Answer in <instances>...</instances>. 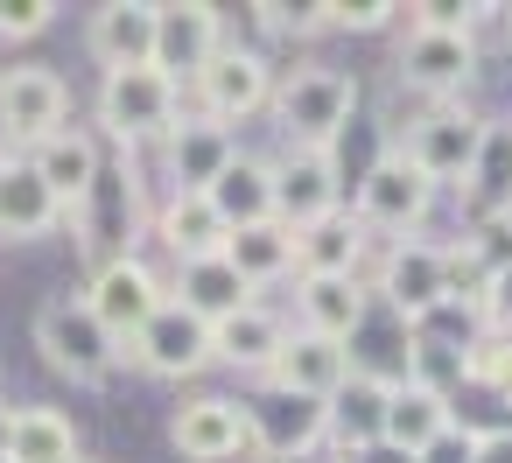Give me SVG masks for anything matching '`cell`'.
<instances>
[{"label":"cell","mask_w":512,"mask_h":463,"mask_svg":"<svg viewBox=\"0 0 512 463\" xmlns=\"http://www.w3.org/2000/svg\"><path fill=\"white\" fill-rule=\"evenodd\" d=\"M267 113L281 127V148L337 155V141L351 134V113H358V78L337 71V64H295L274 85V106Z\"/></svg>","instance_id":"obj_1"},{"label":"cell","mask_w":512,"mask_h":463,"mask_svg":"<svg viewBox=\"0 0 512 463\" xmlns=\"http://www.w3.org/2000/svg\"><path fill=\"white\" fill-rule=\"evenodd\" d=\"M484 113L470 106V99H435V106H421L400 134H393V148L435 183V190H463V176H470V162H477V148H484Z\"/></svg>","instance_id":"obj_2"},{"label":"cell","mask_w":512,"mask_h":463,"mask_svg":"<svg viewBox=\"0 0 512 463\" xmlns=\"http://www.w3.org/2000/svg\"><path fill=\"white\" fill-rule=\"evenodd\" d=\"M36 351H43V365H50L57 379H71V386H106L113 365L127 358V351L106 337V323L85 309V295H71V288L36 309Z\"/></svg>","instance_id":"obj_3"},{"label":"cell","mask_w":512,"mask_h":463,"mask_svg":"<svg viewBox=\"0 0 512 463\" xmlns=\"http://www.w3.org/2000/svg\"><path fill=\"white\" fill-rule=\"evenodd\" d=\"M176 120H183V85L162 78L155 64H127V71H106L99 78V127H106V141L148 148Z\"/></svg>","instance_id":"obj_4"},{"label":"cell","mask_w":512,"mask_h":463,"mask_svg":"<svg viewBox=\"0 0 512 463\" xmlns=\"http://www.w3.org/2000/svg\"><path fill=\"white\" fill-rule=\"evenodd\" d=\"M435 211V183L400 155V148H386L365 176H358V197H351V218L365 225V239H414L421 232V218Z\"/></svg>","instance_id":"obj_5"},{"label":"cell","mask_w":512,"mask_h":463,"mask_svg":"<svg viewBox=\"0 0 512 463\" xmlns=\"http://www.w3.org/2000/svg\"><path fill=\"white\" fill-rule=\"evenodd\" d=\"M274 64H267V50L260 43H225L204 71H197V113L204 120H218V127H232L239 134V120H260L267 106H274Z\"/></svg>","instance_id":"obj_6"},{"label":"cell","mask_w":512,"mask_h":463,"mask_svg":"<svg viewBox=\"0 0 512 463\" xmlns=\"http://www.w3.org/2000/svg\"><path fill=\"white\" fill-rule=\"evenodd\" d=\"M57 127H71V85H64V71H50V64L0 71V148L29 155Z\"/></svg>","instance_id":"obj_7"},{"label":"cell","mask_w":512,"mask_h":463,"mask_svg":"<svg viewBox=\"0 0 512 463\" xmlns=\"http://www.w3.org/2000/svg\"><path fill=\"white\" fill-rule=\"evenodd\" d=\"M78 295H85V309L106 323V337L127 351V344L141 337V323L169 302V281H162L141 253H120V260H106V267H92Z\"/></svg>","instance_id":"obj_8"},{"label":"cell","mask_w":512,"mask_h":463,"mask_svg":"<svg viewBox=\"0 0 512 463\" xmlns=\"http://www.w3.org/2000/svg\"><path fill=\"white\" fill-rule=\"evenodd\" d=\"M393 78L407 92H421L428 106L463 99V85L477 78V29H407L400 57H393Z\"/></svg>","instance_id":"obj_9"},{"label":"cell","mask_w":512,"mask_h":463,"mask_svg":"<svg viewBox=\"0 0 512 463\" xmlns=\"http://www.w3.org/2000/svg\"><path fill=\"white\" fill-rule=\"evenodd\" d=\"M169 449L183 463H239V456H260L253 442V414L225 393H197L169 414Z\"/></svg>","instance_id":"obj_10"},{"label":"cell","mask_w":512,"mask_h":463,"mask_svg":"<svg viewBox=\"0 0 512 463\" xmlns=\"http://www.w3.org/2000/svg\"><path fill=\"white\" fill-rule=\"evenodd\" d=\"M71 232H78V246H85V260H92V267H106V260L134 253L141 197H134V169H127V162H106V169H99L92 197L71 211Z\"/></svg>","instance_id":"obj_11"},{"label":"cell","mask_w":512,"mask_h":463,"mask_svg":"<svg viewBox=\"0 0 512 463\" xmlns=\"http://www.w3.org/2000/svg\"><path fill=\"white\" fill-rule=\"evenodd\" d=\"M372 288H379V302H386L400 323L421 330L428 316L449 309V288H442V246H435V239H393V246L379 253Z\"/></svg>","instance_id":"obj_12"},{"label":"cell","mask_w":512,"mask_h":463,"mask_svg":"<svg viewBox=\"0 0 512 463\" xmlns=\"http://www.w3.org/2000/svg\"><path fill=\"white\" fill-rule=\"evenodd\" d=\"M232 43L225 15L204 0H155V71L176 85H197V71Z\"/></svg>","instance_id":"obj_13"},{"label":"cell","mask_w":512,"mask_h":463,"mask_svg":"<svg viewBox=\"0 0 512 463\" xmlns=\"http://www.w3.org/2000/svg\"><path fill=\"white\" fill-rule=\"evenodd\" d=\"M127 358H134L148 379H197L204 365H218V351H211V323L190 316L176 295L141 323V337L127 344Z\"/></svg>","instance_id":"obj_14"},{"label":"cell","mask_w":512,"mask_h":463,"mask_svg":"<svg viewBox=\"0 0 512 463\" xmlns=\"http://www.w3.org/2000/svg\"><path fill=\"white\" fill-rule=\"evenodd\" d=\"M155 148H162V176H169V190H211V183L225 176V162L239 155V134L218 127V120H204L197 106H183V120H176Z\"/></svg>","instance_id":"obj_15"},{"label":"cell","mask_w":512,"mask_h":463,"mask_svg":"<svg viewBox=\"0 0 512 463\" xmlns=\"http://www.w3.org/2000/svg\"><path fill=\"white\" fill-rule=\"evenodd\" d=\"M344 211V183H337V155H302V148H281L274 155V218L288 232L316 225Z\"/></svg>","instance_id":"obj_16"},{"label":"cell","mask_w":512,"mask_h":463,"mask_svg":"<svg viewBox=\"0 0 512 463\" xmlns=\"http://www.w3.org/2000/svg\"><path fill=\"white\" fill-rule=\"evenodd\" d=\"M358 365H351V344H330V337H316V330H288V344H281V358L267 365V379L260 386H274V393H295V400H330L344 379H351Z\"/></svg>","instance_id":"obj_17"},{"label":"cell","mask_w":512,"mask_h":463,"mask_svg":"<svg viewBox=\"0 0 512 463\" xmlns=\"http://www.w3.org/2000/svg\"><path fill=\"white\" fill-rule=\"evenodd\" d=\"M365 309H372L365 274H295V330L351 344V330L365 323Z\"/></svg>","instance_id":"obj_18"},{"label":"cell","mask_w":512,"mask_h":463,"mask_svg":"<svg viewBox=\"0 0 512 463\" xmlns=\"http://www.w3.org/2000/svg\"><path fill=\"white\" fill-rule=\"evenodd\" d=\"M29 162H36V176L50 183V197L64 204V218L92 197V183H99V169H106V148H99V134L92 127H57L43 148H29Z\"/></svg>","instance_id":"obj_19"},{"label":"cell","mask_w":512,"mask_h":463,"mask_svg":"<svg viewBox=\"0 0 512 463\" xmlns=\"http://www.w3.org/2000/svg\"><path fill=\"white\" fill-rule=\"evenodd\" d=\"M386 386H393V379H379V372H351V379L323 400V449H330L337 463H351L365 442H379Z\"/></svg>","instance_id":"obj_20"},{"label":"cell","mask_w":512,"mask_h":463,"mask_svg":"<svg viewBox=\"0 0 512 463\" xmlns=\"http://www.w3.org/2000/svg\"><path fill=\"white\" fill-rule=\"evenodd\" d=\"M57 225H64V204L50 197V183L36 176V162L8 155V169H0V239L29 246V239H50Z\"/></svg>","instance_id":"obj_21"},{"label":"cell","mask_w":512,"mask_h":463,"mask_svg":"<svg viewBox=\"0 0 512 463\" xmlns=\"http://www.w3.org/2000/svg\"><path fill=\"white\" fill-rule=\"evenodd\" d=\"M288 330H295V323H288L281 309H267V302H246L239 316L211 323V351H218V365H232V372H253V379H267V365L281 358Z\"/></svg>","instance_id":"obj_22"},{"label":"cell","mask_w":512,"mask_h":463,"mask_svg":"<svg viewBox=\"0 0 512 463\" xmlns=\"http://www.w3.org/2000/svg\"><path fill=\"white\" fill-rule=\"evenodd\" d=\"M85 50L99 71H127V64H155V0H113L85 22Z\"/></svg>","instance_id":"obj_23"},{"label":"cell","mask_w":512,"mask_h":463,"mask_svg":"<svg viewBox=\"0 0 512 463\" xmlns=\"http://www.w3.org/2000/svg\"><path fill=\"white\" fill-rule=\"evenodd\" d=\"M148 232L162 239V253H169L176 267H183V260H211V253H225V218L211 211L204 190H169Z\"/></svg>","instance_id":"obj_24"},{"label":"cell","mask_w":512,"mask_h":463,"mask_svg":"<svg viewBox=\"0 0 512 463\" xmlns=\"http://www.w3.org/2000/svg\"><path fill=\"white\" fill-rule=\"evenodd\" d=\"M463 204V225H484V218H512V120H491L484 127V148L456 190Z\"/></svg>","instance_id":"obj_25"},{"label":"cell","mask_w":512,"mask_h":463,"mask_svg":"<svg viewBox=\"0 0 512 463\" xmlns=\"http://www.w3.org/2000/svg\"><path fill=\"white\" fill-rule=\"evenodd\" d=\"M204 197H211V211L225 218V232L274 218V155H246V148H239V155L225 162V176H218Z\"/></svg>","instance_id":"obj_26"},{"label":"cell","mask_w":512,"mask_h":463,"mask_svg":"<svg viewBox=\"0 0 512 463\" xmlns=\"http://www.w3.org/2000/svg\"><path fill=\"white\" fill-rule=\"evenodd\" d=\"M365 253H372V239L351 218V204L295 232V274H365Z\"/></svg>","instance_id":"obj_27"},{"label":"cell","mask_w":512,"mask_h":463,"mask_svg":"<svg viewBox=\"0 0 512 463\" xmlns=\"http://www.w3.org/2000/svg\"><path fill=\"white\" fill-rule=\"evenodd\" d=\"M225 260H232V274L260 295V288H274V281L295 274V232H288L281 218L239 225V232H225Z\"/></svg>","instance_id":"obj_28"},{"label":"cell","mask_w":512,"mask_h":463,"mask_svg":"<svg viewBox=\"0 0 512 463\" xmlns=\"http://www.w3.org/2000/svg\"><path fill=\"white\" fill-rule=\"evenodd\" d=\"M449 421H456V414H449L442 393H428V386H414V379H393V386H386V414H379V442L421 456Z\"/></svg>","instance_id":"obj_29"},{"label":"cell","mask_w":512,"mask_h":463,"mask_svg":"<svg viewBox=\"0 0 512 463\" xmlns=\"http://www.w3.org/2000/svg\"><path fill=\"white\" fill-rule=\"evenodd\" d=\"M169 295H176L190 316H204V323H225V316H239L246 302H260V295L232 274V260H225V253H211V260H183Z\"/></svg>","instance_id":"obj_30"},{"label":"cell","mask_w":512,"mask_h":463,"mask_svg":"<svg viewBox=\"0 0 512 463\" xmlns=\"http://www.w3.org/2000/svg\"><path fill=\"white\" fill-rule=\"evenodd\" d=\"M8 463H78V421L50 400H29L15 407V442H8Z\"/></svg>","instance_id":"obj_31"},{"label":"cell","mask_w":512,"mask_h":463,"mask_svg":"<svg viewBox=\"0 0 512 463\" xmlns=\"http://www.w3.org/2000/svg\"><path fill=\"white\" fill-rule=\"evenodd\" d=\"M470 260H477V274L484 281H498L505 267H512V218H484V225H463V239H456Z\"/></svg>","instance_id":"obj_32"},{"label":"cell","mask_w":512,"mask_h":463,"mask_svg":"<svg viewBox=\"0 0 512 463\" xmlns=\"http://www.w3.org/2000/svg\"><path fill=\"white\" fill-rule=\"evenodd\" d=\"M57 22V0H0V43H36Z\"/></svg>","instance_id":"obj_33"},{"label":"cell","mask_w":512,"mask_h":463,"mask_svg":"<svg viewBox=\"0 0 512 463\" xmlns=\"http://www.w3.org/2000/svg\"><path fill=\"white\" fill-rule=\"evenodd\" d=\"M400 22V8L393 0H358V8H323V29H337V36H379V29H393Z\"/></svg>","instance_id":"obj_34"},{"label":"cell","mask_w":512,"mask_h":463,"mask_svg":"<svg viewBox=\"0 0 512 463\" xmlns=\"http://www.w3.org/2000/svg\"><path fill=\"white\" fill-rule=\"evenodd\" d=\"M470 456H477V428L449 421V428H442V435H435V442H428L414 463H470Z\"/></svg>","instance_id":"obj_35"},{"label":"cell","mask_w":512,"mask_h":463,"mask_svg":"<svg viewBox=\"0 0 512 463\" xmlns=\"http://www.w3.org/2000/svg\"><path fill=\"white\" fill-rule=\"evenodd\" d=\"M477 323H484L491 337H512V267L484 288V316H477Z\"/></svg>","instance_id":"obj_36"},{"label":"cell","mask_w":512,"mask_h":463,"mask_svg":"<svg viewBox=\"0 0 512 463\" xmlns=\"http://www.w3.org/2000/svg\"><path fill=\"white\" fill-rule=\"evenodd\" d=\"M470 463H512V428H477V456Z\"/></svg>","instance_id":"obj_37"},{"label":"cell","mask_w":512,"mask_h":463,"mask_svg":"<svg viewBox=\"0 0 512 463\" xmlns=\"http://www.w3.org/2000/svg\"><path fill=\"white\" fill-rule=\"evenodd\" d=\"M253 463H337V456H330V449L316 442V449H260Z\"/></svg>","instance_id":"obj_38"},{"label":"cell","mask_w":512,"mask_h":463,"mask_svg":"<svg viewBox=\"0 0 512 463\" xmlns=\"http://www.w3.org/2000/svg\"><path fill=\"white\" fill-rule=\"evenodd\" d=\"M351 463H414V456H407V449H393V442H365Z\"/></svg>","instance_id":"obj_39"},{"label":"cell","mask_w":512,"mask_h":463,"mask_svg":"<svg viewBox=\"0 0 512 463\" xmlns=\"http://www.w3.org/2000/svg\"><path fill=\"white\" fill-rule=\"evenodd\" d=\"M8 442H15V400L0 393V463H8Z\"/></svg>","instance_id":"obj_40"},{"label":"cell","mask_w":512,"mask_h":463,"mask_svg":"<svg viewBox=\"0 0 512 463\" xmlns=\"http://www.w3.org/2000/svg\"><path fill=\"white\" fill-rule=\"evenodd\" d=\"M0 169H8V148H0Z\"/></svg>","instance_id":"obj_41"},{"label":"cell","mask_w":512,"mask_h":463,"mask_svg":"<svg viewBox=\"0 0 512 463\" xmlns=\"http://www.w3.org/2000/svg\"><path fill=\"white\" fill-rule=\"evenodd\" d=\"M78 463H85V456H78Z\"/></svg>","instance_id":"obj_42"}]
</instances>
